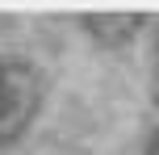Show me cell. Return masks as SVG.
<instances>
[{
  "instance_id": "cell-1",
  "label": "cell",
  "mask_w": 159,
  "mask_h": 155,
  "mask_svg": "<svg viewBox=\"0 0 159 155\" xmlns=\"http://www.w3.org/2000/svg\"><path fill=\"white\" fill-rule=\"evenodd\" d=\"M42 109V71L30 59L0 55V147L17 143Z\"/></svg>"
},
{
  "instance_id": "cell-2",
  "label": "cell",
  "mask_w": 159,
  "mask_h": 155,
  "mask_svg": "<svg viewBox=\"0 0 159 155\" xmlns=\"http://www.w3.org/2000/svg\"><path fill=\"white\" fill-rule=\"evenodd\" d=\"M80 25L92 30L96 42H126L134 30H143V17L138 13H84Z\"/></svg>"
},
{
  "instance_id": "cell-3",
  "label": "cell",
  "mask_w": 159,
  "mask_h": 155,
  "mask_svg": "<svg viewBox=\"0 0 159 155\" xmlns=\"http://www.w3.org/2000/svg\"><path fill=\"white\" fill-rule=\"evenodd\" d=\"M143 155H159V130L151 134V143H147V151H143Z\"/></svg>"
},
{
  "instance_id": "cell-4",
  "label": "cell",
  "mask_w": 159,
  "mask_h": 155,
  "mask_svg": "<svg viewBox=\"0 0 159 155\" xmlns=\"http://www.w3.org/2000/svg\"><path fill=\"white\" fill-rule=\"evenodd\" d=\"M155 46H159V38H155Z\"/></svg>"
}]
</instances>
